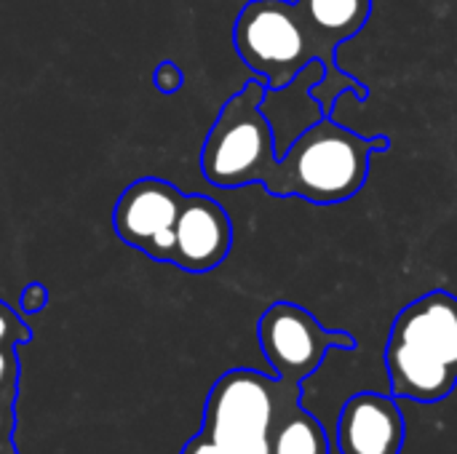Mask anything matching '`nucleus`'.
<instances>
[{
    "label": "nucleus",
    "mask_w": 457,
    "mask_h": 454,
    "mask_svg": "<svg viewBox=\"0 0 457 454\" xmlns=\"http://www.w3.org/2000/svg\"><path fill=\"white\" fill-rule=\"evenodd\" d=\"M233 45L268 91L289 88L305 67L321 62L324 78L308 88L321 118H332L343 94H356L359 102L370 96L367 86L340 67L337 51L313 35L295 0H249L236 16Z\"/></svg>",
    "instance_id": "obj_1"
},
{
    "label": "nucleus",
    "mask_w": 457,
    "mask_h": 454,
    "mask_svg": "<svg viewBox=\"0 0 457 454\" xmlns=\"http://www.w3.org/2000/svg\"><path fill=\"white\" fill-rule=\"evenodd\" d=\"M386 372L394 399L439 404L457 388V297L434 289L391 324Z\"/></svg>",
    "instance_id": "obj_2"
},
{
    "label": "nucleus",
    "mask_w": 457,
    "mask_h": 454,
    "mask_svg": "<svg viewBox=\"0 0 457 454\" xmlns=\"http://www.w3.org/2000/svg\"><path fill=\"white\" fill-rule=\"evenodd\" d=\"M386 134L361 136L335 118H319L278 158L273 198H300L313 206H337L356 198L370 179V161L386 153Z\"/></svg>",
    "instance_id": "obj_3"
},
{
    "label": "nucleus",
    "mask_w": 457,
    "mask_h": 454,
    "mask_svg": "<svg viewBox=\"0 0 457 454\" xmlns=\"http://www.w3.org/2000/svg\"><path fill=\"white\" fill-rule=\"evenodd\" d=\"M265 96V80L254 78L222 104L201 150V171L214 187H273L278 147L273 123L262 110Z\"/></svg>",
    "instance_id": "obj_4"
},
{
    "label": "nucleus",
    "mask_w": 457,
    "mask_h": 454,
    "mask_svg": "<svg viewBox=\"0 0 457 454\" xmlns=\"http://www.w3.org/2000/svg\"><path fill=\"white\" fill-rule=\"evenodd\" d=\"M303 385L257 369H230L209 391L201 433L228 454H270L281 417L300 407Z\"/></svg>",
    "instance_id": "obj_5"
},
{
    "label": "nucleus",
    "mask_w": 457,
    "mask_h": 454,
    "mask_svg": "<svg viewBox=\"0 0 457 454\" xmlns=\"http://www.w3.org/2000/svg\"><path fill=\"white\" fill-rule=\"evenodd\" d=\"M257 337L276 377L297 385L319 372L329 351L359 348L351 332L321 326L311 310L295 302H273L257 324Z\"/></svg>",
    "instance_id": "obj_6"
},
{
    "label": "nucleus",
    "mask_w": 457,
    "mask_h": 454,
    "mask_svg": "<svg viewBox=\"0 0 457 454\" xmlns=\"http://www.w3.org/2000/svg\"><path fill=\"white\" fill-rule=\"evenodd\" d=\"M185 193L158 177H142L131 182L112 211V227L118 238L155 262H171L174 225L182 209Z\"/></svg>",
    "instance_id": "obj_7"
},
{
    "label": "nucleus",
    "mask_w": 457,
    "mask_h": 454,
    "mask_svg": "<svg viewBox=\"0 0 457 454\" xmlns=\"http://www.w3.org/2000/svg\"><path fill=\"white\" fill-rule=\"evenodd\" d=\"M233 249V222L209 195H185L177 225L171 262L185 273H209L220 268Z\"/></svg>",
    "instance_id": "obj_8"
},
{
    "label": "nucleus",
    "mask_w": 457,
    "mask_h": 454,
    "mask_svg": "<svg viewBox=\"0 0 457 454\" xmlns=\"http://www.w3.org/2000/svg\"><path fill=\"white\" fill-rule=\"evenodd\" d=\"M404 415L394 396L364 391L351 396L337 417L340 454H402Z\"/></svg>",
    "instance_id": "obj_9"
},
{
    "label": "nucleus",
    "mask_w": 457,
    "mask_h": 454,
    "mask_svg": "<svg viewBox=\"0 0 457 454\" xmlns=\"http://www.w3.org/2000/svg\"><path fill=\"white\" fill-rule=\"evenodd\" d=\"M295 5L313 35L335 51L359 35L372 16V0H295Z\"/></svg>",
    "instance_id": "obj_10"
},
{
    "label": "nucleus",
    "mask_w": 457,
    "mask_h": 454,
    "mask_svg": "<svg viewBox=\"0 0 457 454\" xmlns=\"http://www.w3.org/2000/svg\"><path fill=\"white\" fill-rule=\"evenodd\" d=\"M270 454H329L324 425L303 404L289 409L273 431Z\"/></svg>",
    "instance_id": "obj_11"
},
{
    "label": "nucleus",
    "mask_w": 457,
    "mask_h": 454,
    "mask_svg": "<svg viewBox=\"0 0 457 454\" xmlns=\"http://www.w3.org/2000/svg\"><path fill=\"white\" fill-rule=\"evenodd\" d=\"M32 340V329L5 305L0 302V345H27Z\"/></svg>",
    "instance_id": "obj_12"
},
{
    "label": "nucleus",
    "mask_w": 457,
    "mask_h": 454,
    "mask_svg": "<svg viewBox=\"0 0 457 454\" xmlns=\"http://www.w3.org/2000/svg\"><path fill=\"white\" fill-rule=\"evenodd\" d=\"M19 383V361L13 345H0V399L13 404Z\"/></svg>",
    "instance_id": "obj_13"
},
{
    "label": "nucleus",
    "mask_w": 457,
    "mask_h": 454,
    "mask_svg": "<svg viewBox=\"0 0 457 454\" xmlns=\"http://www.w3.org/2000/svg\"><path fill=\"white\" fill-rule=\"evenodd\" d=\"M153 83H155V88H158L161 94H166V96L177 94V91L182 88V83H185L182 67H179L177 62H171V59H163V62L155 67V72H153Z\"/></svg>",
    "instance_id": "obj_14"
},
{
    "label": "nucleus",
    "mask_w": 457,
    "mask_h": 454,
    "mask_svg": "<svg viewBox=\"0 0 457 454\" xmlns=\"http://www.w3.org/2000/svg\"><path fill=\"white\" fill-rule=\"evenodd\" d=\"M48 300H51L48 289H46L43 284L32 281V284H27V286L21 289L19 308H21V313L35 316V313H40V310H46V308H48Z\"/></svg>",
    "instance_id": "obj_15"
},
{
    "label": "nucleus",
    "mask_w": 457,
    "mask_h": 454,
    "mask_svg": "<svg viewBox=\"0 0 457 454\" xmlns=\"http://www.w3.org/2000/svg\"><path fill=\"white\" fill-rule=\"evenodd\" d=\"M182 454H228L220 444H214L209 436H204V433H195L187 444H185V450Z\"/></svg>",
    "instance_id": "obj_16"
},
{
    "label": "nucleus",
    "mask_w": 457,
    "mask_h": 454,
    "mask_svg": "<svg viewBox=\"0 0 457 454\" xmlns=\"http://www.w3.org/2000/svg\"><path fill=\"white\" fill-rule=\"evenodd\" d=\"M11 431H13V404L0 399V450H11Z\"/></svg>",
    "instance_id": "obj_17"
},
{
    "label": "nucleus",
    "mask_w": 457,
    "mask_h": 454,
    "mask_svg": "<svg viewBox=\"0 0 457 454\" xmlns=\"http://www.w3.org/2000/svg\"><path fill=\"white\" fill-rule=\"evenodd\" d=\"M0 454H16L13 450H0Z\"/></svg>",
    "instance_id": "obj_18"
}]
</instances>
